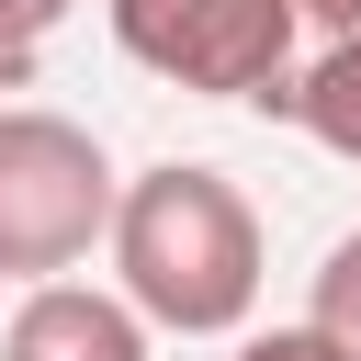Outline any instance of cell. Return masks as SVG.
Masks as SVG:
<instances>
[{
    "label": "cell",
    "mask_w": 361,
    "mask_h": 361,
    "mask_svg": "<svg viewBox=\"0 0 361 361\" xmlns=\"http://www.w3.org/2000/svg\"><path fill=\"white\" fill-rule=\"evenodd\" d=\"M68 11H79V0H0V23H11V34H34V45H45Z\"/></svg>",
    "instance_id": "obj_10"
},
{
    "label": "cell",
    "mask_w": 361,
    "mask_h": 361,
    "mask_svg": "<svg viewBox=\"0 0 361 361\" xmlns=\"http://www.w3.org/2000/svg\"><path fill=\"white\" fill-rule=\"evenodd\" d=\"M293 124H305L327 158H350V169H361V45L305 56V79H293Z\"/></svg>",
    "instance_id": "obj_5"
},
{
    "label": "cell",
    "mask_w": 361,
    "mask_h": 361,
    "mask_svg": "<svg viewBox=\"0 0 361 361\" xmlns=\"http://www.w3.org/2000/svg\"><path fill=\"white\" fill-rule=\"evenodd\" d=\"M259 282H271V248H259V214L226 169L203 158H158L124 180L113 203V293L169 327V338H237L259 316Z\"/></svg>",
    "instance_id": "obj_1"
},
{
    "label": "cell",
    "mask_w": 361,
    "mask_h": 361,
    "mask_svg": "<svg viewBox=\"0 0 361 361\" xmlns=\"http://www.w3.org/2000/svg\"><path fill=\"white\" fill-rule=\"evenodd\" d=\"M0 361H147V316L102 282H34L0 327Z\"/></svg>",
    "instance_id": "obj_4"
},
{
    "label": "cell",
    "mask_w": 361,
    "mask_h": 361,
    "mask_svg": "<svg viewBox=\"0 0 361 361\" xmlns=\"http://www.w3.org/2000/svg\"><path fill=\"white\" fill-rule=\"evenodd\" d=\"M113 203H124V169L102 158L90 124L45 113V102H11L0 113V282H68L90 248H113Z\"/></svg>",
    "instance_id": "obj_2"
},
{
    "label": "cell",
    "mask_w": 361,
    "mask_h": 361,
    "mask_svg": "<svg viewBox=\"0 0 361 361\" xmlns=\"http://www.w3.org/2000/svg\"><path fill=\"white\" fill-rule=\"evenodd\" d=\"M293 34H305V56H338V45H361V0H293Z\"/></svg>",
    "instance_id": "obj_7"
},
{
    "label": "cell",
    "mask_w": 361,
    "mask_h": 361,
    "mask_svg": "<svg viewBox=\"0 0 361 361\" xmlns=\"http://www.w3.org/2000/svg\"><path fill=\"white\" fill-rule=\"evenodd\" d=\"M113 45L192 102H248L293 124V68H305L293 0H113Z\"/></svg>",
    "instance_id": "obj_3"
},
{
    "label": "cell",
    "mask_w": 361,
    "mask_h": 361,
    "mask_svg": "<svg viewBox=\"0 0 361 361\" xmlns=\"http://www.w3.org/2000/svg\"><path fill=\"white\" fill-rule=\"evenodd\" d=\"M305 327L338 350V361H361V237H338L327 259H316V293H305Z\"/></svg>",
    "instance_id": "obj_6"
},
{
    "label": "cell",
    "mask_w": 361,
    "mask_h": 361,
    "mask_svg": "<svg viewBox=\"0 0 361 361\" xmlns=\"http://www.w3.org/2000/svg\"><path fill=\"white\" fill-rule=\"evenodd\" d=\"M237 361H338L316 327H259V338H237Z\"/></svg>",
    "instance_id": "obj_8"
},
{
    "label": "cell",
    "mask_w": 361,
    "mask_h": 361,
    "mask_svg": "<svg viewBox=\"0 0 361 361\" xmlns=\"http://www.w3.org/2000/svg\"><path fill=\"white\" fill-rule=\"evenodd\" d=\"M34 68H45V45L0 23V113H11V90H34Z\"/></svg>",
    "instance_id": "obj_9"
}]
</instances>
